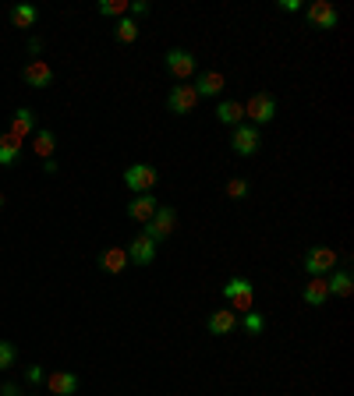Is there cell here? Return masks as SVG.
Here are the masks:
<instances>
[{"label":"cell","mask_w":354,"mask_h":396,"mask_svg":"<svg viewBox=\"0 0 354 396\" xmlns=\"http://www.w3.org/2000/svg\"><path fill=\"white\" fill-rule=\"evenodd\" d=\"M337 262H340V255H337L333 248H326V244L305 251V273H308V276H326V273L337 269Z\"/></svg>","instance_id":"3"},{"label":"cell","mask_w":354,"mask_h":396,"mask_svg":"<svg viewBox=\"0 0 354 396\" xmlns=\"http://www.w3.org/2000/svg\"><path fill=\"white\" fill-rule=\"evenodd\" d=\"M43 170H46V174H57L61 167H57V160H43Z\"/></svg>","instance_id":"32"},{"label":"cell","mask_w":354,"mask_h":396,"mask_svg":"<svg viewBox=\"0 0 354 396\" xmlns=\"http://www.w3.org/2000/svg\"><path fill=\"white\" fill-rule=\"evenodd\" d=\"M206 329H209L213 336H227V333H234V329H238V311H231V308L213 311V315L206 318Z\"/></svg>","instance_id":"13"},{"label":"cell","mask_w":354,"mask_h":396,"mask_svg":"<svg viewBox=\"0 0 354 396\" xmlns=\"http://www.w3.org/2000/svg\"><path fill=\"white\" fill-rule=\"evenodd\" d=\"M117 39H121V43H135V39H138V21L124 14V18L117 21Z\"/></svg>","instance_id":"25"},{"label":"cell","mask_w":354,"mask_h":396,"mask_svg":"<svg viewBox=\"0 0 354 396\" xmlns=\"http://www.w3.org/2000/svg\"><path fill=\"white\" fill-rule=\"evenodd\" d=\"M156 181H160V174H156V167H153V163H131V167L124 170V184H128L135 195L153 192V188H156Z\"/></svg>","instance_id":"2"},{"label":"cell","mask_w":354,"mask_h":396,"mask_svg":"<svg viewBox=\"0 0 354 396\" xmlns=\"http://www.w3.org/2000/svg\"><path fill=\"white\" fill-rule=\"evenodd\" d=\"M330 294L337 297H351L354 294V280H351V269H333V276L326 280Z\"/></svg>","instance_id":"20"},{"label":"cell","mask_w":354,"mask_h":396,"mask_svg":"<svg viewBox=\"0 0 354 396\" xmlns=\"http://www.w3.org/2000/svg\"><path fill=\"white\" fill-rule=\"evenodd\" d=\"M280 7H283L287 14H294V11H301V4H298V0H280Z\"/></svg>","instance_id":"31"},{"label":"cell","mask_w":354,"mask_h":396,"mask_svg":"<svg viewBox=\"0 0 354 396\" xmlns=\"http://www.w3.org/2000/svg\"><path fill=\"white\" fill-rule=\"evenodd\" d=\"M245 117H248V124H269L273 117H276V96L273 93H256V96L245 103Z\"/></svg>","instance_id":"5"},{"label":"cell","mask_w":354,"mask_h":396,"mask_svg":"<svg viewBox=\"0 0 354 396\" xmlns=\"http://www.w3.org/2000/svg\"><path fill=\"white\" fill-rule=\"evenodd\" d=\"M248 192H252L248 177H231V181H227V198L241 202V198H248Z\"/></svg>","instance_id":"27"},{"label":"cell","mask_w":354,"mask_h":396,"mask_svg":"<svg viewBox=\"0 0 354 396\" xmlns=\"http://www.w3.org/2000/svg\"><path fill=\"white\" fill-rule=\"evenodd\" d=\"M174 226H177V212L171 205H160V209L153 212V219L146 223V237H153V241L160 244V241H167V237L174 234Z\"/></svg>","instance_id":"6"},{"label":"cell","mask_w":354,"mask_h":396,"mask_svg":"<svg viewBox=\"0 0 354 396\" xmlns=\"http://www.w3.org/2000/svg\"><path fill=\"white\" fill-rule=\"evenodd\" d=\"M43 386L54 396H75L79 393V375H75V372H50V375L43 379Z\"/></svg>","instance_id":"12"},{"label":"cell","mask_w":354,"mask_h":396,"mask_svg":"<svg viewBox=\"0 0 354 396\" xmlns=\"http://www.w3.org/2000/svg\"><path fill=\"white\" fill-rule=\"evenodd\" d=\"M32 131H36V113H32L29 106L14 110V120H11V131H7V135H11L14 142H25Z\"/></svg>","instance_id":"17"},{"label":"cell","mask_w":354,"mask_h":396,"mask_svg":"<svg viewBox=\"0 0 354 396\" xmlns=\"http://www.w3.org/2000/svg\"><path fill=\"white\" fill-rule=\"evenodd\" d=\"M39 21V11L32 7V4H18V7H11V25L14 28H32Z\"/></svg>","instance_id":"21"},{"label":"cell","mask_w":354,"mask_h":396,"mask_svg":"<svg viewBox=\"0 0 354 396\" xmlns=\"http://www.w3.org/2000/svg\"><path fill=\"white\" fill-rule=\"evenodd\" d=\"M216 120H220L223 127H238V124H245V103H238V99H223V103H216Z\"/></svg>","instance_id":"16"},{"label":"cell","mask_w":354,"mask_h":396,"mask_svg":"<svg viewBox=\"0 0 354 396\" xmlns=\"http://www.w3.org/2000/svg\"><path fill=\"white\" fill-rule=\"evenodd\" d=\"M238 325H241L248 336H263L266 333V315H259V311H245V315L238 318Z\"/></svg>","instance_id":"24"},{"label":"cell","mask_w":354,"mask_h":396,"mask_svg":"<svg viewBox=\"0 0 354 396\" xmlns=\"http://www.w3.org/2000/svg\"><path fill=\"white\" fill-rule=\"evenodd\" d=\"M167 106H171V113H191L198 106V96H195L191 85H174L171 96H167Z\"/></svg>","instance_id":"14"},{"label":"cell","mask_w":354,"mask_h":396,"mask_svg":"<svg viewBox=\"0 0 354 396\" xmlns=\"http://www.w3.org/2000/svg\"><path fill=\"white\" fill-rule=\"evenodd\" d=\"M305 304H312V308H323L326 301H330V287H326V276H308V283H305Z\"/></svg>","instance_id":"18"},{"label":"cell","mask_w":354,"mask_h":396,"mask_svg":"<svg viewBox=\"0 0 354 396\" xmlns=\"http://www.w3.org/2000/svg\"><path fill=\"white\" fill-rule=\"evenodd\" d=\"M153 7L146 4V0H135V4H128V18H142V14H149Z\"/></svg>","instance_id":"30"},{"label":"cell","mask_w":354,"mask_h":396,"mask_svg":"<svg viewBox=\"0 0 354 396\" xmlns=\"http://www.w3.org/2000/svg\"><path fill=\"white\" fill-rule=\"evenodd\" d=\"M223 301L231 311H252V301H256V291H252V280L245 276H234L223 283Z\"/></svg>","instance_id":"1"},{"label":"cell","mask_w":354,"mask_h":396,"mask_svg":"<svg viewBox=\"0 0 354 396\" xmlns=\"http://www.w3.org/2000/svg\"><path fill=\"white\" fill-rule=\"evenodd\" d=\"M0 209H4V195H0Z\"/></svg>","instance_id":"34"},{"label":"cell","mask_w":354,"mask_h":396,"mask_svg":"<svg viewBox=\"0 0 354 396\" xmlns=\"http://www.w3.org/2000/svg\"><path fill=\"white\" fill-rule=\"evenodd\" d=\"M156 209H160V198L153 195V192H146V195H135L131 202H128V216H131L135 223H149Z\"/></svg>","instance_id":"11"},{"label":"cell","mask_w":354,"mask_h":396,"mask_svg":"<svg viewBox=\"0 0 354 396\" xmlns=\"http://www.w3.org/2000/svg\"><path fill=\"white\" fill-rule=\"evenodd\" d=\"M14 361H18V350H14V343H7V340H0V372H7V368H14Z\"/></svg>","instance_id":"28"},{"label":"cell","mask_w":354,"mask_h":396,"mask_svg":"<svg viewBox=\"0 0 354 396\" xmlns=\"http://www.w3.org/2000/svg\"><path fill=\"white\" fill-rule=\"evenodd\" d=\"M305 18H308L315 28H337V21H340V14H337V7H333L330 0H315V4H308Z\"/></svg>","instance_id":"8"},{"label":"cell","mask_w":354,"mask_h":396,"mask_svg":"<svg viewBox=\"0 0 354 396\" xmlns=\"http://www.w3.org/2000/svg\"><path fill=\"white\" fill-rule=\"evenodd\" d=\"M223 85H227V82H223V75H220V71H202V75H195V85H191V89H195V96L202 99H209V96H220V93H223Z\"/></svg>","instance_id":"15"},{"label":"cell","mask_w":354,"mask_h":396,"mask_svg":"<svg viewBox=\"0 0 354 396\" xmlns=\"http://www.w3.org/2000/svg\"><path fill=\"white\" fill-rule=\"evenodd\" d=\"M124 251H128V262H135V266H153V259H156V241L146 237V234H138Z\"/></svg>","instance_id":"10"},{"label":"cell","mask_w":354,"mask_h":396,"mask_svg":"<svg viewBox=\"0 0 354 396\" xmlns=\"http://www.w3.org/2000/svg\"><path fill=\"white\" fill-rule=\"evenodd\" d=\"M43 379H46V372H43L39 365H29V368H25V382H29V386H43Z\"/></svg>","instance_id":"29"},{"label":"cell","mask_w":354,"mask_h":396,"mask_svg":"<svg viewBox=\"0 0 354 396\" xmlns=\"http://www.w3.org/2000/svg\"><path fill=\"white\" fill-rule=\"evenodd\" d=\"M32 149H36V156H39V160H54V149H57V138H54V131H36V142H32Z\"/></svg>","instance_id":"23"},{"label":"cell","mask_w":354,"mask_h":396,"mask_svg":"<svg viewBox=\"0 0 354 396\" xmlns=\"http://www.w3.org/2000/svg\"><path fill=\"white\" fill-rule=\"evenodd\" d=\"M231 149L238 152V156H256L259 149H263V135H259V127L256 124H238L234 127V135H231Z\"/></svg>","instance_id":"4"},{"label":"cell","mask_w":354,"mask_h":396,"mask_svg":"<svg viewBox=\"0 0 354 396\" xmlns=\"http://www.w3.org/2000/svg\"><path fill=\"white\" fill-rule=\"evenodd\" d=\"M21 82L32 85V89H46V85H54V68L46 61H29L21 68Z\"/></svg>","instance_id":"9"},{"label":"cell","mask_w":354,"mask_h":396,"mask_svg":"<svg viewBox=\"0 0 354 396\" xmlns=\"http://www.w3.org/2000/svg\"><path fill=\"white\" fill-rule=\"evenodd\" d=\"M21 393V390H18V386H14V382H7V386H4V390H0V396H18Z\"/></svg>","instance_id":"33"},{"label":"cell","mask_w":354,"mask_h":396,"mask_svg":"<svg viewBox=\"0 0 354 396\" xmlns=\"http://www.w3.org/2000/svg\"><path fill=\"white\" fill-rule=\"evenodd\" d=\"M99 269L110 273V276L124 273V269H128V251H124V248H106V251H99Z\"/></svg>","instance_id":"19"},{"label":"cell","mask_w":354,"mask_h":396,"mask_svg":"<svg viewBox=\"0 0 354 396\" xmlns=\"http://www.w3.org/2000/svg\"><path fill=\"white\" fill-rule=\"evenodd\" d=\"M96 11H99L103 18H124V14H128V0H103Z\"/></svg>","instance_id":"26"},{"label":"cell","mask_w":354,"mask_h":396,"mask_svg":"<svg viewBox=\"0 0 354 396\" xmlns=\"http://www.w3.org/2000/svg\"><path fill=\"white\" fill-rule=\"evenodd\" d=\"M163 64H167V71L174 75V78H191L195 75V68H198V57L191 53V50H167V57H163Z\"/></svg>","instance_id":"7"},{"label":"cell","mask_w":354,"mask_h":396,"mask_svg":"<svg viewBox=\"0 0 354 396\" xmlns=\"http://www.w3.org/2000/svg\"><path fill=\"white\" fill-rule=\"evenodd\" d=\"M21 156V142H14L11 135H0V167H14Z\"/></svg>","instance_id":"22"}]
</instances>
